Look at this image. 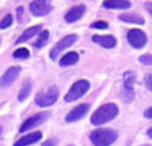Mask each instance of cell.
I'll use <instances>...</instances> for the list:
<instances>
[{
  "label": "cell",
  "instance_id": "1",
  "mask_svg": "<svg viewBox=\"0 0 152 146\" xmlns=\"http://www.w3.org/2000/svg\"><path fill=\"white\" fill-rule=\"evenodd\" d=\"M119 114V106L116 104H104L97 108L91 116V124L95 126H100L110 121L115 120Z\"/></svg>",
  "mask_w": 152,
  "mask_h": 146
},
{
  "label": "cell",
  "instance_id": "2",
  "mask_svg": "<svg viewBox=\"0 0 152 146\" xmlns=\"http://www.w3.org/2000/svg\"><path fill=\"white\" fill-rule=\"evenodd\" d=\"M118 139V132L113 129H96L89 134V141L94 146H111Z\"/></svg>",
  "mask_w": 152,
  "mask_h": 146
},
{
  "label": "cell",
  "instance_id": "3",
  "mask_svg": "<svg viewBox=\"0 0 152 146\" xmlns=\"http://www.w3.org/2000/svg\"><path fill=\"white\" fill-rule=\"evenodd\" d=\"M59 98V88L56 85H51L45 90L39 92L35 97V104L40 108L52 106Z\"/></svg>",
  "mask_w": 152,
  "mask_h": 146
},
{
  "label": "cell",
  "instance_id": "4",
  "mask_svg": "<svg viewBox=\"0 0 152 146\" xmlns=\"http://www.w3.org/2000/svg\"><path fill=\"white\" fill-rule=\"evenodd\" d=\"M89 88H91V82L88 80H77L76 82H74V85L69 88V90L64 96V101L66 102L76 101L80 97H83L89 90Z\"/></svg>",
  "mask_w": 152,
  "mask_h": 146
},
{
  "label": "cell",
  "instance_id": "5",
  "mask_svg": "<svg viewBox=\"0 0 152 146\" xmlns=\"http://www.w3.org/2000/svg\"><path fill=\"white\" fill-rule=\"evenodd\" d=\"M127 40H128L129 45L135 49H142L147 45V35L142 31V29H129L127 32Z\"/></svg>",
  "mask_w": 152,
  "mask_h": 146
},
{
  "label": "cell",
  "instance_id": "6",
  "mask_svg": "<svg viewBox=\"0 0 152 146\" xmlns=\"http://www.w3.org/2000/svg\"><path fill=\"white\" fill-rule=\"evenodd\" d=\"M77 35L72 33V35H67V36H64L61 40H59L58 44L55 45V47L51 49L50 52V57L52 59V60H56V57H58L59 55H60L63 51H66L67 48H69L71 45H74L76 41H77Z\"/></svg>",
  "mask_w": 152,
  "mask_h": 146
},
{
  "label": "cell",
  "instance_id": "7",
  "mask_svg": "<svg viewBox=\"0 0 152 146\" xmlns=\"http://www.w3.org/2000/svg\"><path fill=\"white\" fill-rule=\"evenodd\" d=\"M51 116L50 112H42V113H37V114L32 116V117H29L28 120H26L23 124H21L20 126V133H26V132L31 130L32 128H36V126H39L40 124H43L44 121L48 120V117Z\"/></svg>",
  "mask_w": 152,
  "mask_h": 146
},
{
  "label": "cell",
  "instance_id": "8",
  "mask_svg": "<svg viewBox=\"0 0 152 146\" xmlns=\"http://www.w3.org/2000/svg\"><path fill=\"white\" fill-rule=\"evenodd\" d=\"M20 72H21V66H19V65L10 66L7 71L3 73L1 77H0V89L8 88L10 85H12L16 78L19 77Z\"/></svg>",
  "mask_w": 152,
  "mask_h": 146
},
{
  "label": "cell",
  "instance_id": "9",
  "mask_svg": "<svg viewBox=\"0 0 152 146\" xmlns=\"http://www.w3.org/2000/svg\"><path fill=\"white\" fill-rule=\"evenodd\" d=\"M29 11L34 16L42 17V16H47L52 11V5L45 0H35V1L29 3Z\"/></svg>",
  "mask_w": 152,
  "mask_h": 146
},
{
  "label": "cell",
  "instance_id": "10",
  "mask_svg": "<svg viewBox=\"0 0 152 146\" xmlns=\"http://www.w3.org/2000/svg\"><path fill=\"white\" fill-rule=\"evenodd\" d=\"M88 112H89V104H80L77 106H75L71 112L67 113L64 120H66V122H76V121L86 117Z\"/></svg>",
  "mask_w": 152,
  "mask_h": 146
},
{
  "label": "cell",
  "instance_id": "11",
  "mask_svg": "<svg viewBox=\"0 0 152 146\" xmlns=\"http://www.w3.org/2000/svg\"><path fill=\"white\" fill-rule=\"evenodd\" d=\"M92 41L95 44L100 45V47L105 48V49H113L118 44V40L112 35H94L92 36Z\"/></svg>",
  "mask_w": 152,
  "mask_h": 146
},
{
  "label": "cell",
  "instance_id": "12",
  "mask_svg": "<svg viewBox=\"0 0 152 146\" xmlns=\"http://www.w3.org/2000/svg\"><path fill=\"white\" fill-rule=\"evenodd\" d=\"M42 138H43L42 132H32V133L26 134V136H23L21 138H19L18 141L13 144V146H29V145H34V144H36V142H39Z\"/></svg>",
  "mask_w": 152,
  "mask_h": 146
},
{
  "label": "cell",
  "instance_id": "13",
  "mask_svg": "<svg viewBox=\"0 0 152 146\" xmlns=\"http://www.w3.org/2000/svg\"><path fill=\"white\" fill-rule=\"evenodd\" d=\"M86 9H87V7L84 4L75 5V7H72L71 9L64 15V20H66L67 23H75V21H77L79 19H81V16L84 15Z\"/></svg>",
  "mask_w": 152,
  "mask_h": 146
},
{
  "label": "cell",
  "instance_id": "14",
  "mask_svg": "<svg viewBox=\"0 0 152 146\" xmlns=\"http://www.w3.org/2000/svg\"><path fill=\"white\" fill-rule=\"evenodd\" d=\"M131 1L128 0H105L103 1V7L108 9H128L131 8Z\"/></svg>",
  "mask_w": 152,
  "mask_h": 146
},
{
  "label": "cell",
  "instance_id": "15",
  "mask_svg": "<svg viewBox=\"0 0 152 146\" xmlns=\"http://www.w3.org/2000/svg\"><path fill=\"white\" fill-rule=\"evenodd\" d=\"M42 32V25H34V27H29V28H27L26 31L21 33V36L19 37L18 40H16L15 44H20V43H24V41H28L29 39H32V37L35 36V35L40 33Z\"/></svg>",
  "mask_w": 152,
  "mask_h": 146
},
{
  "label": "cell",
  "instance_id": "16",
  "mask_svg": "<svg viewBox=\"0 0 152 146\" xmlns=\"http://www.w3.org/2000/svg\"><path fill=\"white\" fill-rule=\"evenodd\" d=\"M31 90H32V81L29 78H27V80L23 81V84L20 86V90L18 93V101H20V102L26 101L31 96Z\"/></svg>",
  "mask_w": 152,
  "mask_h": 146
},
{
  "label": "cell",
  "instance_id": "17",
  "mask_svg": "<svg viewBox=\"0 0 152 146\" xmlns=\"http://www.w3.org/2000/svg\"><path fill=\"white\" fill-rule=\"evenodd\" d=\"M119 20L123 23H128V24H137V25H143L145 23V20L139 15L135 13H121L119 15Z\"/></svg>",
  "mask_w": 152,
  "mask_h": 146
},
{
  "label": "cell",
  "instance_id": "18",
  "mask_svg": "<svg viewBox=\"0 0 152 146\" xmlns=\"http://www.w3.org/2000/svg\"><path fill=\"white\" fill-rule=\"evenodd\" d=\"M79 61V53L77 52H68L60 59L59 61V65L60 66H69L74 65Z\"/></svg>",
  "mask_w": 152,
  "mask_h": 146
},
{
  "label": "cell",
  "instance_id": "19",
  "mask_svg": "<svg viewBox=\"0 0 152 146\" xmlns=\"http://www.w3.org/2000/svg\"><path fill=\"white\" fill-rule=\"evenodd\" d=\"M136 82V74L134 72H126L123 74V90H134Z\"/></svg>",
  "mask_w": 152,
  "mask_h": 146
},
{
  "label": "cell",
  "instance_id": "20",
  "mask_svg": "<svg viewBox=\"0 0 152 146\" xmlns=\"http://www.w3.org/2000/svg\"><path fill=\"white\" fill-rule=\"evenodd\" d=\"M48 39H50V31H47V29H42V32L39 33L37 40L34 43V47L36 48V49H40V48H43L45 44H47Z\"/></svg>",
  "mask_w": 152,
  "mask_h": 146
},
{
  "label": "cell",
  "instance_id": "21",
  "mask_svg": "<svg viewBox=\"0 0 152 146\" xmlns=\"http://www.w3.org/2000/svg\"><path fill=\"white\" fill-rule=\"evenodd\" d=\"M29 51H28V48H18V49L13 52V57L15 59H28L29 57Z\"/></svg>",
  "mask_w": 152,
  "mask_h": 146
},
{
  "label": "cell",
  "instance_id": "22",
  "mask_svg": "<svg viewBox=\"0 0 152 146\" xmlns=\"http://www.w3.org/2000/svg\"><path fill=\"white\" fill-rule=\"evenodd\" d=\"M13 23V16L11 13H7V15L3 17V20L0 21V29H5L8 27H11Z\"/></svg>",
  "mask_w": 152,
  "mask_h": 146
},
{
  "label": "cell",
  "instance_id": "23",
  "mask_svg": "<svg viewBox=\"0 0 152 146\" xmlns=\"http://www.w3.org/2000/svg\"><path fill=\"white\" fill-rule=\"evenodd\" d=\"M92 29H108V23L105 21H95L91 24Z\"/></svg>",
  "mask_w": 152,
  "mask_h": 146
},
{
  "label": "cell",
  "instance_id": "24",
  "mask_svg": "<svg viewBox=\"0 0 152 146\" xmlns=\"http://www.w3.org/2000/svg\"><path fill=\"white\" fill-rule=\"evenodd\" d=\"M139 61L144 65H152V55H143L139 57Z\"/></svg>",
  "mask_w": 152,
  "mask_h": 146
},
{
  "label": "cell",
  "instance_id": "25",
  "mask_svg": "<svg viewBox=\"0 0 152 146\" xmlns=\"http://www.w3.org/2000/svg\"><path fill=\"white\" fill-rule=\"evenodd\" d=\"M144 82H145V86H147L148 89L152 92V73H150V74L145 76L144 78Z\"/></svg>",
  "mask_w": 152,
  "mask_h": 146
},
{
  "label": "cell",
  "instance_id": "26",
  "mask_svg": "<svg viewBox=\"0 0 152 146\" xmlns=\"http://www.w3.org/2000/svg\"><path fill=\"white\" fill-rule=\"evenodd\" d=\"M56 144H58L56 139H47V141L43 142L42 146H56Z\"/></svg>",
  "mask_w": 152,
  "mask_h": 146
},
{
  "label": "cell",
  "instance_id": "27",
  "mask_svg": "<svg viewBox=\"0 0 152 146\" xmlns=\"http://www.w3.org/2000/svg\"><path fill=\"white\" fill-rule=\"evenodd\" d=\"M144 8H145V11H147V12L152 16V1H147V3H144Z\"/></svg>",
  "mask_w": 152,
  "mask_h": 146
},
{
  "label": "cell",
  "instance_id": "28",
  "mask_svg": "<svg viewBox=\"0 0 152 146\" xmlns=\"http://www.w3.org/2000/svg\"><path fill=\"white\" fill-rule=\"evenodd\" d=\"M144 117L147 118V120H152V106L148 108V109L144 112Z\"/></svg>",
  "mask_w": 152,
  "mask_h": 146
},
{
  "label": "cell",
  "instance_id": "29",
  "mask_svg": "<svg viewBox=\"0 0 152 146\" xmlns=\"http://www.w3.org/2000/svg\"><path fill=\"white\" fill-rule=\"evenodd\" d=\"M16 12H18V19L20 20V17H21V15H23V7H18V9H16Z\"/></svg>",
  "mask_w": 152,
  "mask_h": 146
},
{
  "label": "cell",
  "instance_id": "30",
  "mask_svg": "<svg viewBox=\"0 0 152 146\" xmlns=\"http://www.w3.org/2000/svg\"><path fill=\"white\" fill-rule=\"evenodd\" d=\"M147 136L150 137V138H152V128H151V129H148V130H147Z\"/></svg>",
  "mask_w": 152,
  "mask_h": 146
},
{
  "label": "cell",
  "instance_id": "31",
  "mask_svg": "<svg viewBox=\"0 0 152 146\" xmlns=\"http://www.w3.org/2000/svg\"><path fill=\"white\" fill-rule=\"evenodd\" d=\"M1 132H3V128H1V126H0V134H1Z\"/></svg>",
  "mask_w": 152,
  "mask_h": 146
},
{
  "label": "cell",
  "instance_id": "32",
  "mask_svg": "<svg viewBox=\"0 0 152 146\" xmlns=\"http://www.w3.org/2000/svg\"><path fill=\"white\" fill-rule=\"evenodd\" d=\"M143 146H151V145H143Z\"/></svg>",
  "mask_w": 152,
  "mask_h": 146
},
{
  "label": "cell",
  "instance_id": "33",
  "mask_svg": "<svg viewBox=\"0 0 152 146\" xmlns=\"http://www.w3.org/2000/svg\"><path fill=\"white\" fill-rule=\"evenodd\" d=\"M68 146H75V145H68Z\"/></svg>",
  "mask_w": 152,
  "mask_h": 146
}]
</instances>
